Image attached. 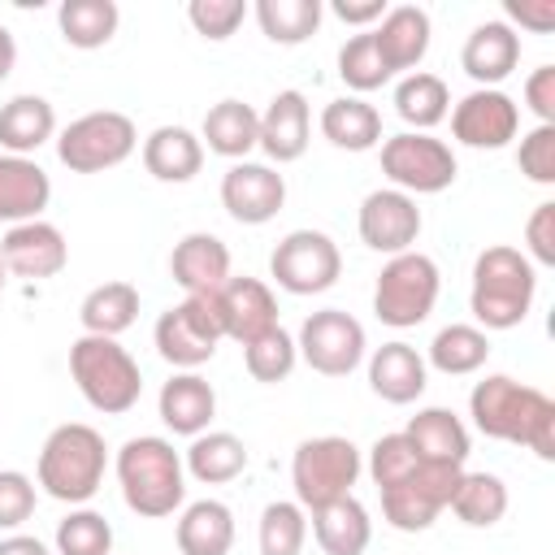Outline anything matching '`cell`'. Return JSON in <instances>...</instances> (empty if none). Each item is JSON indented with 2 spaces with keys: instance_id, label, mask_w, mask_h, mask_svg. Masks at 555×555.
Masks as SVG:
<instances>
[{
  "instance_id": "obj_1",
  "label": "cell",
  "mask_w": 555,
  "mask_h": 555,
  "mask_svg": "<svg viewBox=\"0 0 555 555\" xmlns=\"http://www.w3.org/2000/svg\"><path fill=\"white\" fill-rule=\"evenodd\" d=\"M473 429L494 442L529 447L538 460H555V399L507 373H486L468 390Z\"/></svg>"
},
{
  "instance_id": "obj_2",
  "label": "cell",
  "mask_w": 555,
  "mask_h": 555,
  "mask_svg": "<svg viewBox=\"0 0 555 555\" xmlns=\"http://www.w3.org/2000/svg\"><path fill=\"white\" fill-rule=\"evenodd\" d=\"M113 473H117V486H121L126 507L134 516H143V520H165V516L182 512V503H186V468H182V455L160 434L126 438L121 451H117V460H113Z\"/></svg>"
},
{
  "instance_id": "obj_3",
  "label": "cell",
  "mask_w": 555,
  "mask_h": 555,
  "mask_svg": "<svg viewBox=\"0 0 555 555\" xmlns=\"http://www.w3.org/2000/svg\"><path fill=\"white\" fill-rule=\"evenodd\" d=\"M538 295V269L520 247L490 243L473 260V286H468V308L477 330H516Z\"/></svg>"
},
{
  "instance_id": "obj_4",
  "label": "cell",
  "mask_w": 555,
  "mask_h": 555,
  "mask_svg": "<svg viewBox=\"0 0 555 555\" xmlns=\"http://www.w3.org/2000/svg\"><path fill=\"white\" fill-rule=\"evenodd\" d=\"M104 468H108L104 434L82 421H65L39 447L35 486H43V494H52L56 503L87 507L104 486Z\"/></svg>"
},
{
  "instance_id": "obj_5",
  "label": "cell",
  "mask_w": 555,
  "mask_h": 555,
  "mask_svg": "<svg viewBox=\"0 0 555 555\" xmlns=\"http://www.w3.org/2000/svg\"><path fill=\"white\" fill-rule=\"evenodd\" d=\"M69 377L78 386V395L104 412V416H121L139 403L143 395V369L139 360L117 343V338H100V334H78L69 347Z\"/></svg>"
},
{
  "instance_id": "obj_6",
  "label": "cell",
  "mask_w": 555,
  "mask_h": 555,
  "mask_svg": "<svg viewBox=\"0 0 555 555\" xmlns=\"http://www.w3.org/2000/svg\"><path fill=\"white\" fill-rule=\"evenodd\" d=\"M364 460L360 447L343 434H321V438H304L291 455V486H295V503L304 512H317L334 499H347L351 486L360 481Z\"/></svg>"
},
{
  "instance_id": "obj_7",
  "label": "cell",
  "mask_w": 555,
  "mask_h": 555,
  "mask_svg": "<svg viewBox=\"0 0 555 555\" xmlns=\"http://www.w3.org/2000/svg\"><path fill=\"white\" fill-rule=\"evenodd\" d=\"M438 291H442L438 260L412 247V251L390 256L382 264L377 286H373V312L390 330H412V325H421L434 312Z\"/></svg>"
},
{
  "instance_id": "obj_8",
  "label": "cell",
  "mask_w": 555,
  "mask_h": 555,
  "mask_svg": "<svg viewBox=\"0 0 555 555\" xmlns=\"http://www.w3.org/2000/svg\"><path fill=\"white\" fill-rule=\"evenodd\" d=\"M139 130L117 108H95L74 117L65 130H56V160L69 173H104L134 156Z\"/></svg>"
},
{
  "instance_id": "obj_9",
  "label": "cell",
  "mask_w": 555,
  "mask_h": 555,
  "mask_svg": "<svg viewBox=\"0 0 555 555\" xmlns=\"http://www.w3.org/2000/svg\"><path fill=\"white\" fill-rule=\"evenodd\" d=\"M221 338L225 334H221L217 295H182V304L165 308L156 317V330H152L160 360L173 364L178 373H195L199 364H208L217 356Z\"/></svg>"
},
{
  "instance_id": "obj_10",
  "label": "cell",
  "mask_w": 555,
  "mask_h": 555,
  "mask_svg": "<svg viewBox=\"0 0 555 555\" xmlns=\"http://www.w3.org/2000/svg\"><path fill=\"white\" fill-rule=\"evenodd\" d=\"M377 147H382V173L390 178L395 191H403L412 199L416 195H442L460 173L451 143L434 139V134L399 130V134L382 139Z\"/></svg>"
},
{
  "instance_id": "obj_11",
  "label": "cell",
  "mask_w": 555,
  "mask_h": 555,
  "mask_svg": "<svg viewBox=\"0 0 555 555\" xmlns=\"http://www.w3.org/2000/svg\"><path fill=\"white\" fill-rule=\"evenodd\" d=\"M460 477H464L460 464H429V460H421L399 486L382 490L386 525L399 529V533H425L451 507V494H455Z\"/></svg>"
},
{
  "instance_id": "obj_12",
  "label": "cell",
  "mask_w": 555,
  "mask_h": 555,
  "mask_svg": "<svg viewBox=\"0 0 555 555\" xmlns=\"http://www.w3.org/2000/svg\"><path fill=\"white\" fill-rule=\"evenodd\" d=\"M295 351L299 360L321 373V377H347L364 364L369 356V338H364V325L343 312V308H321V312H308L299 334H295Z\"/></svg>"
},
{
  "instance_id": "obj_13",
  "label": "cell",
  "mask_w": 555,
  "mask_h": 555,
  "mask_svg": "<svg viewBox=\"0 0 555 555\" xmlns=\"http://www.w3.org/2000/svg\"><path fill=\"white\" fill-rule=\"evenodd\" d=\"M269 278L286 295H325L343 278V251L325 230H291L269 256Z\"/></svg>"
},
{
  "instance_id": "obj_14",
  "label": "cell",
  "mask_w": 555,
  "mask_h": 555,
  "mask_svg": "<svg viewBox=\"0 0 555 555\" xmlns=\"http://www.w3.org/2000/svg\"><path fill=\"white\" fill-rule=\"evenodd\" d=\"M421 225H425V217H421L416 199L403 195V191H395V186L369 191V195L360 199V212H356L360 243H364L369 251L386 256V260L412 251L416 238H421Z\"/></svg>"
},
{
  "instance_id": "obj_15",
  "label": "cell",
  "mask_w": 555,
  "mask_h": 555,
  "mask_svg": "<svg viewBox=\"0 0 555 555\" xmlns=\"http://www.w3.org/2000/svg\"><path fill=\"white\" fill-rule=\"evenodd\" d=\"M451 134L473 152H499L520 134V104L499 87H477L451 104Z\"/></svg>"
},
{
  "instance_id": "obj_16",
  "label": "cell",
  "mask_w": 555,
  "mask_h": 555,
  "mask_svg": "<svg viewBox=\"0 0 555 555\" xmlns=\"http://www.w3.org/2000/svg\"><path fill=\"white\" fill-rule=\"evenodd\" d=\"M286 204V178L264 160H234L221 173V208L238 225H264Z\"/></svg>"
},
{
  "instance_id": "obj_17",
  "label": "cell",
  "mask_w": 555,
  "mask_h": 555,
  "mask_svg": "<svg viewBox=\"0 0 555 555\" xmlns=\"http://www.w3.org/2000/svg\"><path fill=\"white\" fill-rule=\"evenodd\" d=\"M0 260L13 278H26V282H48L56 278L65 264H69V243L65 234L52 225V221H22V225H9L4 238H0Z\"/></svg>"
},
{
  "instance_id": "obj_18",
  "label": "cell",
  "mask_w": 555,
  "mask_h": 555,
  "mask_svg": "<svg viewBox=\"0 0 555 555\" xmlns=\"http://www.w3.org/2000/svg\"><path fill=\"white\" fill-rule=\"evenodd\" d=\"M217 312H221V334L243 347L278 325V299H273L269 282L247 278V273L243 278L230 273V282L217 291Z\"/></svg>"
},
{
  "instance_id": "obj_19",
  "label": "cell",
  "mask_w": 555,
  "mask_h": 555,
  "mask_svg": "<svg viewBox=\"0 0 555 555\" xmlns=\"http://www.w3.org/2000/svg\"><path fill=\"white\" fill-rule=\"evenodd\" d=\"M308 139H312V108H308V95L286 87L269 100V108L260 113V152L273 160V165H291L308 152Z\"/></svg>"
},
{
  "instance_id": "obj_20",
  "label": "cell",
  "mask_w": 555,
  "mask_h": 555,
  "mask_svg": "<svg viewBox=\"0 0 555 555\" xmlns=\"http://www.w3.org/2000/svg\"><path fill=\"white\" fill-rule=\"evenodd\" d=\"M169 273L182 295H217L230 282V247L208 230H191L173 243Z\"/></svg>"
},
{
  "instance_id": "obj_21",
  "label": "cell",
  "mask_w": 555,
  "mask_h": 555,
  "mask_svg": "<svg viewBox=\"0 0 555 555\" xmlns=\"http://www.w3.org/2000/svg\"><path fill=\"white\" fill-rule=\"evenodd\" d=\"M369 35H373V43H377V52H382L390 74H412L429 52L434 22H429V13L421 4H395V9H386V17Z\"/></svg>"
},
{
  "instance_id": "obj_22",
  "label": "cell",
  "mask_w": 555,
  "mask_h": 555,
  "mask_svg": "<svg viewBox=\"0 0 555 555\" xmlns=\"http://www.w3.org/2000/svg\"><path fill=\"white\" fill-rule=\"evenodd\" d=\"M520 65V35L494 17L468 30L464 48H460V69L477 82V87H499L503 78H512Z\"/></svg>"
},
{
  "instance_id": "obj_23",
  "label": "cell",
  "mask_w": 555,
  "mask_h": 555,
  "mask_svg": "<svg viewBox=\"0 0 555 555\" xmlns=\"http://www.w3.org/2000/svg\"><path fill=\"white\" fill-rule=\"evenodd\" d=\"M425 386H429V364L412 343L395 338L369 356V390L377 399L403 408V403H416L425 395Z\"/></svg>"
},
{
  "instance_id": "obj_24",
  "label": "cell",
  "mask_w": 555,
  "mask_h": 555,
  "mask_svg": "<svg viewBox=\"0 0 555 555\" xmlns=\"http://www.w3.org/2000/svg\"><path fill=\"white\" fill-rule=\"evenodd\" d=\"M52 199V178L35 156L0 152V225L39 221Z\"/></svg>"
},
{
  "instance_id": "obj_25",
  "label": "cell",
  "mask_w": 555,
  "mask_h": 555,
  "mask_svg": "<svg viewBox=\"0 0 555 555\" xmlns=\"http://www.w3.org/2000/svg\"><path fill=\"white\" fill-rule=\"evenodd\" d=\"M156 412H160V421H165L169 434L195 438V434H204V429L212 425V416H217V390H212V382L199 377V373H173V377L160 386V395H156Z\"/></svg>"
},
{
  "instance_id": "obj_26",
  "label": "cell",
  "mask_w": 555,
  "mask_h": 555,
  "mask_svg": "<svg viewBox=\"0 0 555 555\" xmlns=\"http://www.w3.org/2000/svg\"><path fill=\"white\" fill-rule=\"evenodd\" d=\"M199 143H204V152L225 156L230 165H234V160H247V152H256V143H260V113H256L251 104L225 95V100H217V104L204 113V121H199Z\"/></svg>"
},
{
  "instance_id": "obj_27",
  "label": "cell",
  "mask_w": 555,
  "mask_h": 555,
  "mask_svg": "<svg viewBox=\"0 0 555 555\" xmlns=\"http://www.w3.org/2000/svg\"><path fill=\"white\" fill-rule=\"evenodd\" d=\"M143 169L156 178V182H191L199 169H204V143L195 130L186 126H156L147 139H143Z\"/></svg>"
},
{
  "instance_id": "obj_28",
  "label": "cell",
  "mask_w": 555,
  "mask_h": 555,
  "mask_svg": "<svg viewBox=\"0 0 555 555\" xmlns=\"http://www.w3.org/2000/svg\"><path fill=\"white\" fill-rule=\"evenodd\" d=\"M403 434L416 447V455L429 460V464H460L464 468V460L473 451V434H468V425L451 408H421L408 421Z\"/></svg>"
},
{
  "instance_id": "obj_29",
  "label": "cell",
  "mask_w": 555,
  "mask_h": 555,
  "mask_svg": "<svg viewBox=\"0 0 555 555\" xmlns=\"http://www.w3.org/2000/svg\"><path fill=\"white\" fill-rule=\"evenodd\" d=\"M48 139H56V108L43 95L22 91L9 104H0V152L35 156Z\"/></svg>"
},
{
  "instance_id": "obj_30",
  "label": "cell",
  "mask_w": 555,
  "mask_h": 555,
  "mask_svg": "<svg viewBox=\"0 0 555 555\" xmlns=\"http://www.w3.org/2000/svg\"><path fill=\"white\" fill-rule=\"evenodd\" d=\"M312 516V538L325 555H364L369 542H373V520H369V507L347 494V499H334Z\"/></svg>"
},
{
  "instance_id": "obj_31",
  "label": "cell",
  "mask_w": 555,
  "mask_h": 555,
  "mask_svg": "<svg viewBox=\"0 0 555 555\" xmlns=\"http://www.w3.org/2000/svg\"><path fill=\"white\" fill-rule=\"evenodd\" d=\"M173 538H178L182 555H230V546H234V512L221 499L182 503Z\"/></svg>"
},
{
  "instance_id": "obj_32",
  "label": "cell",
  "mask_w": 555,
  "mask_h": 555,
  "mask_svg": "<svg viewBox=\"0 0 555 555\" xmlns=\"http://www.w3.org/2000/svg\"><path fill=\"white\" fill-rule=\"evenodd\" d=\"M182 468L186 477H195L199 486H225L234 477H243L247 468V447L238 434L230 429H204L191 438L186 455H182Z\"/></svg>"
},
{
  "instance_id": "obj_33",
  "label": "cell",
  "mask_w": 555,
  "mask_h": 555,
  "mask_svg": "<svg viewBox=\"0 0 555 555\" xmlns=\"http://www.w3.org/2000/svg\"><path fill=\"white\" fill-rule=\"evenodd\" d=\"M321 134L338 152H373L382 143V113L360 95H338L321 108Z\"/></svg>"
},
{
  "instance_id": "obj_34",
  "label": "cell",
  "mask_w": 555,
  "mask_h": 555,
  "mask_svg": "<svg viewBox=\"0 0 555 555\" xmlns=\"http://www.w3.org/2000/svg\"><path fill=\"white\" fill-rule=\"evenodd\" d=\"M78 321H82V334H100V338L126 334L139 321V286H130V282L91 286L78 304Z\"/></svg>"
},
{
  "instance_id": "obj_35",
  "label": "cell",
  "mask_w": 555,
  "mask_h": 555,
  "mask_svg": "<svg viewBox=\"0 0 555 555\" xmlns=\"http://www.w3.org/2000/svg\"><path fill=\"white\" fill-rule=\"evenodd\" d=\"M117 26H121L117 0H61V9H56V30L78 52H95V48L113 43Z\"/></svg>"
},
{
  "instance_id": "obj_36",
  "label": "cell",
  "mask_w": 555,
  "mask_h": 555,
  "mask_svg": "<svg viewBox=\"0 0 555 555\" xmlns=\"http://www.w3.org/2000/svg\"><path fill=\"white\" fill-rule=\"evenodd\" d=\"M395 113L416 130V134H429L438 121H447L451 113V91L438 74L429 69H412L395 82Z\"/></svg>"
},
{
  "instance_id": "obj_37",
  "label": "cell",
  "mask_w": 555,
  "mask_h": 555,
  "mask_svg": "<svg viewBox=\"0 0 555 555\" xmlns=\"http://www.w3.org/2000/svg\"><path fill=\"white\" fill-rule=\"evenodd\" d=\"M486 360H490V334L477 330V325H464V321L442 325L434 334V343L425 347V364L438 369V373H447V377H468Z\"/></svg>"
},
{
  "instance_id": "obj_38",
  "label": "cell",
  "mask_w": 555,
  "mask_h": 555,
  "mask_svg": "<svg viewBox=\"0 0 555 555\" xmlns=\"http://www.w3.org/2000/svg\"><path fill=\"white\" fill-rule=\"evenodd\" d=\"M251 17H256V26L269 43L295 48V43L317 35V26L325 17V4L321 0H256Z\"/></svg>"
},
{
  "instance_id": "obj_39",
  "label": "cell",
  "mask_w": 555,
  "mask_h": 555,
  "mask_svg": "<svg viewBox=\"0 0 555 555\" xmlns=\"http://www.w3.org/2000/svg\"><path fill=\"white\" fill-rule=\"evenodd\" d=\"M451 512L460 525L468 529H490L507 516V486L499 473H468L460 477L455 494H451Z\"/></svg>"
},
{
  "instance_id": "obj_40",
  "label": "cell",
  "mask_w": 555,
  "mask_h": 555,
  "mask_svg": "<svg viewBox=\"0 0 555 555\" xmlns=\"http://www.w3.org/2000/svg\"><path fill=\"white\" fill-rule=\"evenodd\" d=\"M260 555H304L308 542V512L295 499H273L260 512V529H256Z\"/></svg>"
},
{
  "instance_id": "obj_41",
  "label": "cell",
  "mask_w": 555,
  "mask_h": 555,
  "mask_svg": "<svg viewBox=\"0 0 555 555\" xmlns=\"http://www.w3.org/2000/svg\"><path fill=\"white\" fill-rule=\"evenodd\" d=\"M52 546L56 555H113V525L95 507H69V516L56 520Z\"/></svg>"
},
{
  "instance_id": "obj_42",
  "label": "cell",
  "mask_w": 555,
  "mask_h": 555,
  "mask_svg": "<svg viewBox=\"0 0 555 555\" xmlns=\"http://www.w3.org/2000/svg\"><path fill=\"white\" fill-rule=\"evenodd\" d=\"M338 78H343V82L364 100L369 91L386 87L395 74L386 69V61H382V52H377L373 35H369V30H360V35H351V39L338 48Z\"/></svg>"
},
{
  "instance_id": "obj_43",
  "label": "cell",
  "mask_w": 555,
  "mask_h": 555,
  "mask_svg": "<svg viewBox=\"0 0 555 555\" xmlns=\"http://www.w3.org/2000/svg\"><path fill=\"white\" fill-rule=\"evenodd\" d=\"M243 364H247V373H251L256 382H264V386L286 382V377L295 373V364H299L295 334H286L282 325H273L269 334H260V338H251V343L243 347Z\"/></svg>"
},
{
  "instance_id": "obj_44",
  "label": "cell",
  "mask_w": 555,
  "mask_h": 555,
  "mask_svg": "<svg viewBox=\"0 0 555 555\" xmlns=\"http://www.w3.org/2000/svg\"><path fill=\"white\" fill-rule=\"evenodd\" d=\"M421 464V455H416V447L408 442V434L399 429V434H382L373 447H369V477H373V486L377 490H386V486H399L412 468Z\"/></svg>"
},
{
  "instance_id": "obj_45",
  "label": "cell",
  "mask_w": 555,
  "mask_h": 555,
  "mask_svg": "<svg viewBox=\"0 0 555 555\" xmlns=\"http://www.w3.org/2000/svg\"><path fill=\"white\" fill-rule=\"evenodd\" d=\"M251 4L247 0H191L186 4V22L195 26L199 39L208 43H225L243 22H247Z\"/></svg>"
},
{
  "instance_id": "obj_46",
  "label": "cell",
  "mask_w": 555,
  "mask_h": 555,
  "mask_svg": "<svg viewBox=\"0 0 555 555\" xmlns=\"http://www.w3.org/2000/svg\"><path fill=\"white\" fill-rule=\"evenodd\" d=\"M516 165L529 182L538 186H555V126H533L520 134L516 147Z\"/></svg>"
},
{
  "instance_id": "obj_47",
  "label": "cell",
  "mask_w": 555,
  "mask_h": 555,
  "mask_svg": "<svg viewBox=\"0 0 555 555\" xmlns=\"http://www.w3.org/2000/svg\"><path fill=\"white\" fill-rule=\"evenodd\" d=\"M35 503H39V486L35 477L17 473V468H0V529H22L30 516H35Z\"/></svg>"
},
{
  "instance_id": "obj_48",
  "label": "cell",
  "mask_w": 555,
  "mask_h": 555,
  "mask_svg": "<svg viewBox=\"0 0 555 555\" xmlns=\"http://www.w3.org/2000/svg\"><path fill=\"white\" fill-rule=\"evenodd\" d=\"M525 256L533 269L555 264V204L551 199H542L525 221Z\"/></svg>"
},
{
  "instance_id": "obj_49",
  "label": "cell",
  "mask_w": 555,
  "mask_h": 555,
  "mask_svg": "<svg viewBox=\"0 0 555 555\" xmlns=\"http://www.w3.org/2000/svg\"><path fill=\"white\" fill-rule=\"evenodd\" d=\"M525 108L538 117V126H555V65H538L525 78Z\"/></svg>"
},
{
  "instance_id": "obj_50",
  "label": "cell",
  "mask_w": 555,
  "mask_h": 555,
  "mask_svg": "<svg viewBox=\"0 0 555 555\" xmlns=\"http://www.w3.org/2000/svg\"><path fill=\"white\" fill-rule=\"evenodd\" d=\"M503 22L516 30H533V35H551L555 30V0H507L503 4Z\"/></svg>"
},
{
  "instance_id": "obj_51",
  "label": "cell",
  "mask_w": 555,
  "mask_h": 555,
  "mask_svg": "<svg viewBox=\"0 0 555 555\" xmlns=\"http://www.w3.org/2000/svg\"><path fill=\"white\" fill-rule=\"evenodd\" d=\"M386 0H330V13L343 22V26H360V30H373L382 17H386Z\"/></svg>"
},
{
  "instance_id": "obj_52",
  "label": "cell",
  "mask_w": 555,
  "mask_h": 555,
  "mask_svg": "<svg viewBox=\"0 0 555 555\" xmlns=\"http://www.w3.org/2000/svg\"><path fill=\"white\" fill-rule=\"evenodd\" d=\"M0 555H52V551L30 533H9V538H0Z\"/></svg>"
},
{
  "instance_id": "obj_53",
  "label": "cell",
  "mask_w": 555,
  "mask_h": 555,
  "mask_svg": "<svg viewBox=\"0 0 555 555\" xmlns=\"http://www.w3.org/2000/svg\"><path fill=\"white\" fill-rule=\"evenodd\" d=\"M13 65H17V39L9 26H0V82L13 74Z\"/></svg>"
},
{
  "instance_id": "obj_54",
  "label": "cell",
  "mask_w": 555,
  "mask_h": 555,
  "mask_svg": "<svg viewBox=\"0 0 555 555\" xmlns=\"http://www.w3.org/2000/svg\"><path fill=\"white\" fill-rule=\"evenodd\" d=\"M4 273H9V269H4V260H0V291H4V282H9V278H4Z\"/></svg>"
}]
</instances>
